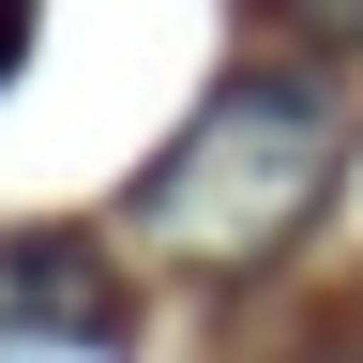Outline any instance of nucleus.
Masks as SVG:
<instances>
[{"mask_svg":"<svg viewBox=\"0 0 363 363\" xmlns=\"http://www.w3.org/2000/svg\"><path fill=\"white\" fill-rule=\"evenodd\" d=\"M333 167H348L333 76L242 61V76H212V106L182 121L152 167H136L121 212H136V242H167V257H197V272H257V257L303 242V212L333 197Z\"/></svg>","mask_w":363,"mask_h":363,"instance_id":"nucleus-1","label":"nucleus"},{"mask_svg":"<svg viewBox=\"0 0 363 363\" xmlns=\"http://www.w3.org/2000/svg\"><path fill=\"white\" fill-rule=\"evenodd\" d=\"M0 333H61V348H106L121 333V288L91 242H0Z\"/></svg>","mask_w":363,"mask_h":363,"instance_id":"nucleus-2","label":"nucleus"},{"mask_svg":"<svg viewBox=\"0 0 363 363\" xmlns=\"http://www.w3.org/2000/svg\"><path fill=\"white\" fill-rule=\"evenodd\" d=\"M288 16H318V30H348V45H363V0H288Z\"/></svg>","mask_w":363,"mask_h":363,"instance_id":"nucleus-3","label":"nucleus"},{"mask_svg":"<svg viewBox=\"0 0 363 363\" xmlns=\"http://www.w3.org/2000/svg\"><path fill=\"white\" fill-rule=\"evenodd\" d=\"M16 45H30V0H0V76H16Z\"/></svg>","mask_w":363,"mask_h":363,"instance_id":"nucleus-4","label":"nucleus"}]
</instances>
